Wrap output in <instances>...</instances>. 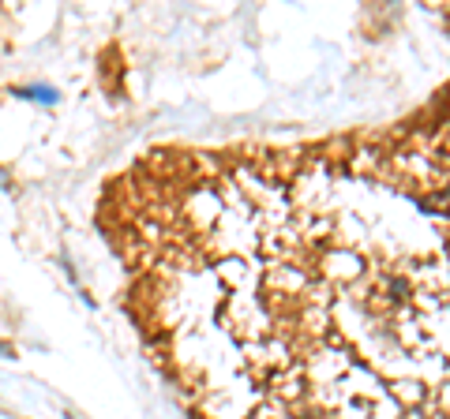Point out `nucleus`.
Wrapping results in <instances>:
<instances>
[{"label":"nucleus","mask_w":450,"mask_h":419,"mask_svg":"<svg viewBox=\"0 0 450 419\" xmlns=\"http://www.w3.org/2000/svg\"><path fill=\"white\" fill-rule=\"evenodd\" d=\"M12 94L23 98V101H49V105H57V101H60V94L53 87H15Z\"/></svg>","instance_id":"f257e3e1"}]
</instances>
